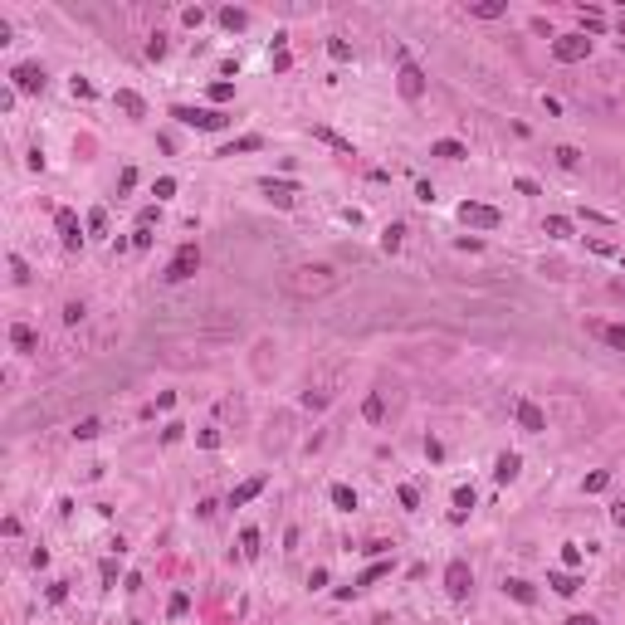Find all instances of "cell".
I'll list each match as a JSON object with an SVG mask.
<instances>
[{
  "label": "cell",
  "mask_w": 625,
  "mask_h": 625,
  "mask_svg": "<svg viewBox=\"0 0 625 625\" xmlns=\"http://www.w3.org/2000/svg\"><path fill=\"white\" fill-rule=\"evenodd\" d=\"M337 283H342V274H337L332 264H298L283 274V294H294V298H322L332 294Z\"/></svg>",
  "instance_id": "cell-1"
},
{
  "label": "cell",
  "mask_w": 625,
  "mask_h": 625,
  "mask_svg": "<svg viewBox=\"0 0 625 625\" xmlns=\"http://www.w3.org/2000/svg\"><path fill=\"white\" fill-rule=\"evenodd\" d=\"M172 118H176L181 127H196V132H220V127H230V112H220V107H186V103H176Z\"/></svg>",
  "instance_id": "cell-2"
},
{
  "label": "cell",
  "mask_w": 625,
  "mask_h": 625,
  "mask_svg": "<svg viewBox=\"0 0 625 625\" xmlns=\"http://www.w3.org/2000/svg\"><path fill=\"white\" fill-rule=\"evenodd\" d=\"M552 59H557V64H582V59H591V39H586L582 30L552 34Z\"/></svg>",
  "instance_id": "cell-3"
},
{
  "label": "cell",
  "mask_w": 625,
  "mask_h": 625,
  "mask_svg": "<svg viewBox=\"0 0 625 625\" xmlns=\"http://www.w3.org/2000/svg\"><path fill=\"white\" fill-rule=\"evenodd\" d=\"M196 269H201V249H196V240H186L176 254H172V264H166V283H186V278H196Z\"/></svg>",
  "instance_id": "cell-4"
},
{
  "label": "cell",
  "mask_w": 625,
  "mask_h": 625,
  "mask_svg": "<svg viewBox=\"0 0 625 625\" xmlns=\"http://www.w3.org/2000/svg\"><path fill=\"white\" fill-rule=\"evenodd\" d=\"M444 591H449V601H469V591H474V572H469V562H464V557H454V562L444 566Z\"/></svg>",
  "instance_id": "cell-5"
},
{
  "label": "cell",
  "mask_w": 625,
  "mask_h": 625,
  "mask_svg": "<svg viewBox=\"0 0 625 625\" xmlns=\"http://www.w3.org/2000/svg\"><path fill=\"white\" fill-rule=\"evenodd\" d=\"M54 230H59V240H64V249H69V254H79V249H83V240H88V235L79 230V215H74L69 205H59V210H54Z\"/></svg>",
  "instance_id": "cell-6"
},
{
  "label": "cell",
  "mask_w": 625,
  "mask_h": 625,
  "mask_svg": "<svg viewBox=\"0 0 625 625\" xmlns=\"http://www.w3.org/2000/svg\"><path fill=\"white\" fill-rule=\"evenodd\" d=\"M460 220L469 225V230H498V225H503V215L493 205H484V201H464L460 205Z\"/></svg>",
  "instance_id": "cell-7"
},
{
  "label": "cell",
  "mask_w": 625,
  "mask_h": 625,
  "mask_svg": "<svg viewBox=\"0 0 625 625\" xmlns=\"http://www.w3.org/2000/svg\"><path fill=\"white\" fill-rule=\"evenodd\" d=\"M396 88H401L406 103H420V98H425V74H420V64L406 59V54H401V74H396Z\"/></svg>",
  "instance_id": "cell-8"
},
{
  "label": "cell",
  "mask_w": 625,
  "mask_h": 625,
  "mask_svg": "<svg viewBox=\"0 0 625 625\" xmlns=\"http://www.w3.org/2000/svg\"><path fill=\"white\" fill-rule=\"evenodd\" d=\"M44 83H49V79H44L39 64H15V69H10V88H15V93H44Z\"/></svg>",
  "instance_id": "cell-9"
},
{
  "label": "cell",
  "mask_w": 625,
  "mask_h": 625,
  "mask_svg": "<svg viewBox=\"0 0 625 625\" xmlns=\"http://www.w3.org/2000/svg\"><path fill=\"white\" fill-rule=\"evenodd\" d=\"M513 416H518V430H528V435H542V430H547L542 406H537V401H528V396L518 401V411H513Z\"/></svg>",
  "instance_id": "cell-10"
},
{
  "label": "cell",
  "mask_w": 625,
  "mask_h": 625,
  "mask_svg": "<svg viewBox=\"0 0 625 625\" xmlns=\"http://www.w3.org/2000/svg\"><path fill=\"white\" fill-rule=\"evenodd\" d=\"M259 191H264L278 210H289V205H294V196H298V186H294V181H274V176H264V181H259Z\"/></svg>",
  "instance_id": "cell-11"
},
{
  "label": "cell",
  "mask_w": 625,
  "mask_h": 625,
  "mask_svg": "<svg viewBox=\"0 0 625 625\" xmlns=\"http://www.w3.org/2000/svg\"><path fill=\"white\" fill-rule=\"evenodd\" d=\"M10 347H15L20 357H30V352H39V332H34L30 322H10Z\"/></svg>",
  "instance_id": "cell-12"
},
{
  "label": "cell",
  "mask_w": 625,
  "mask_h": 625,
  "mask_svg": "<svg viewBox=\"0 0 625 625\" xmlns=\"http://www.w3.org/2000/svg\"><path fill=\"white\" fill-rule=\"evenodd\" d=\"M586 332H591V337H601L606 347L625 352V322H586Z\"/></svg>",
  "instance_id": "cell-13"
},
{
  "label": "cell",
  "mask_w": 625,
  "mask_h": 625,
  "mask_svg": "<svg viewBox=\"0 0 625 625\" xmlns=\"http://www.w3.org/2000/svg\"><path fill=\"white\" fill-rule=\"evenodd\" d=\"M518 469H523V454H513V449H503L498 460H493V479H498V484H513Z\"/></svg>",
  "instance_id": "cell-14"
},
{
  "label": "cell",
  "mask_w": 625,
  "mask_h": 625,
  "mask_svg": "<svg viewBox=\"0 0 625 625\" xmlns=\"http://www.w3.org/2000/svg\"><path fill=\"white\" fill-rule=\"evenodd\" d=\"M264 474H254V479H245V484H235V493H230V508H245V503H254L259 493H264Z\"/></svg>",
  "instance_id": "cell-15"
},
{
  "label": "cell",
  "mask_w": 625,
  "mask_h": 625,
  "mask_svg": "<svg viewBox=\"0 0 625 625\" xmlns=\"http://www.w3.org/2000/svg\"><path fill=\"white\" fill-rule=\"evenodd\" d=\"M474 503H479V493H474V484H460V489H454V513H449V523H464Z\"/></svg>",
  "instance_id": "cell-16"
},
{
  "label": "cell",
  "mask_w": 625,
  "mask_h": 625,
  "mask_svg": "<svg viewBox=\"0 0 625 625\" xmlns=\"http://www.w3.org/2000/svg\"><path fill=\"white\" fill-rule=\"evenodd\" d=\"M112 103H118V107L127 112V118H147V98H142V93H132V88H118V93H112Z\"/></svg>",
  "instance_id": "cell-17"
},
{
  "label": "cell",
  "mask_w": 625,
  "mask_h": 625,
  "mask_svg": "<svg viewBox=\"0 0 625 625\" xmlns=\"http://www.w3.org/2000/svg\"><path fill=\"white\" fill-rule=\"evenodd\" d=\"M430 156H440V161H464L469 147H464V142H454V137H440V142H430Z\"/></svg>",
  "instance_id": "cell-18"
},
{
  "label": "cell",
  "mask_w": 625,
  "mask_h": 625,
  "mask_svg": "<svg viewBox=\"0 0 625 625\" xmlns=\"http://www.w3.org/2000/svg\"><path fill=\"white\" fill-rule=\"evenodd\" d=\"M469 15L474 20H503L508 15V0H469Z\"/></svg>",
  "instance_id": "cell-19"
},
{
  "label": "cell",
  "mask_w": 625,
  "mask_h": 625,
  "mask_svg": "<svg viewBox=\"0 0 625 625\" xmlns=\"http://www.w3.org/2000/svg\"><path fill=\"white\" fill-rule=\"evenodd\" d=\"M547 586H552L557 596H577V591H582V577H577V572H547Z\"/></svg>",
  "instance_id": "cell-20"
},
{
  "label": "cell",
  "mask_w": 625,
  "mask_h": 625,
  "mask_svg": "<svg viewBox=\"0 0 625 625\" xmlns=\"http://www.w3.org/2000/svg\"><path fill=\"white\" fill-rule=\"evenodd\" d=\"M215 20H220V30H230V34H240V30L249 25V10H240V6H225V10H220Z\"/></svg>",
  "instance_id": "cell-21"
},
{
  "label": "cell",
  "mask_w": 625,
  "mask_h": 625,
  "mask_svg": "<svg viewBox=\"0 0 625 625\" xmlns=\"http://www.w3.org/2000/svg\"><path fill=\"white\" fill-rule=\"evenodd\" d=\"M503 596H513L518 606H533V601H537V591H533L523 577H508V582H503Z\"/></svg>",
  "instance_id": "cell-22"
},
{
  "label": "cell",
  "mask_w": 625,
  "mask_h": 625,
  "mask_svg": "<svg viewBox=\"0 0 625 625\" xmlns=\"http://www.w3.org/2000/svg\"><path fill=\"white\" fill-rule=\"evenodd\" d=\"M327 498H332V508H342V513H352V508H357V489H352V484H332Z\"/></svg>",
  "instance_id": "cell-23"
},
{
  "label": "cell",
  "mask_w": 625,
  "mask_h": 625,
  "mask_svg": "<svg viewBox=\"0 0 625 625\" xmlns=\"http://www.w3.org/2000/svg\"><path fill=\"white\" fill-rule=\"evenodd\" d=\"M362 416H367L371 425H381V420H386V396H381V391H371L367 401H362Z\"/></svg>",
  "instance_id": "cell-24"
},
{
  "label": "cell",
  "mask_w": 625,
  "mask_h": 625,
  "mask_svg": "<svg viewBox=\"0 0 625 625\" xmlns=\"http://www.w3.org/2000/svg\"><path fill=\"white\" fill-rule=\"evenodd\" d=\"M401 245H406V225H386V230H381V249L386 254H401Z\"/></svg>",
  "instance_id": "cell-25"
},
{
  "label": "cell",
  "mask_w": 625,
  "mask_h": 625,
  "mask_svg": "<svg viewBox=\"0 0 625 625\" xmlns=\"http://www.w3.org/2000/svg\"><path fill=\"white\" fill-rule=\"evenodd\" d=\"M313 137H318V142H327L332 152H342V156H357V152H352V142H347V137H337L332 127H313Z\"/></svg>",
  "instance_id": "cell-26"
},
{
  "label": "cell",
  "mask_w": 625,
  "mask_h": 625,
  "mask_svg": "<svg viewBox=\"0 0 625 625\" xmlns=\"http://www.w3.org/2000/svg\"><path fill=\"white\" fill-rule=\"evenodd\" d=\"M264 147V137L259 132H245V137H235L230 147H220V156H235V152H259Z\"/></svg>",
  "instance_id": "cell-27"
},
{
  "label": "cell",
  "mask_w": 625,
  "mask_h": 625,
  "mask_svg": "<svg viewBox=\"0 0 625 625\" xmlns=\"http://www.w3.org/2000/svg\"><path fill=\"white\" fill-rule=\"evenodd\" d=\"M381 577H391V562H371V566H367V572H362V577H357V582H352V586H357V591H362V586H376V582H381Z\"/></svg>",
  "instance_id": "cell-28"
},
{
  "label": "cell",
  "mask_w": 625,
  "mask_h": 625,
  "mask_svg": "<svg viewBox=\"0 0 625 625\" xmlns=\"http://www.w3.org/2000/svg\"><path fill=\"white\" fill-rule=\"evenodd\" d=\"M542 230H547L552 240H572V220H566V215H547V220H542Z\"/></svg>",
  "instance_id": "cell-29"
},
{
  "label": "cell",
  "mask_w": 625,
  "mask_h": 625,
  "mask_svg": "<svg viewBox=\"0 0 625 625\" xmlns=\"http://www.w3.org/2000/svg\"><path fill=\"white\" fill-rule=\"evenodd\" d=\"M552 156H557V166H566V172H577V166H582V152L577 147H557Z\"/></svg>",
  "instance_id": "cell-30"
},
{
  "label": "cell",
  "mask_w": 625,
  "mask_h": 625,
  "mask_svg": "<svg viewBox=\"0 0 625 625\" xmlns=\"http://www.w3.org/2000/svg\"><path fill=\"white\" fill-rule=\"evenodd\" d=\"M606 30V15L601 10H582V34H601Z\"/></svg>",
  "instance_id": "cell-31"
},
{
  "label": "cell",
  "mask_w": 625,
  "mask_h": 625,
  "mask_svg": "<svg viewBox=\"0 0 625 625\" xmlns=\"http://www.w3.org/2000/svg\"><path fill=\"white\" fill-rule=\"evenodd\" d=\"M240 552H245L249 562L259 557V528H245V533H240Z\"/></svg>",
  "instance_id": "cell-32"
},
{
  "label": "cell",
  "mask_w": 625,
  "mask_h": 625,
  "mask_svg": "<svg viewBox=\"0 0 625 625\" xmlns=\"http://www.w3.org/2000/svg\"><path fill=\"white\" fill-rule=\"evenodd\" d=\"M396 498H401V508H406V513H416V508H420V493H416V484H401V489H396Z\"/></svg>",
  "instance_id": "cell-33"
},
{
  "label": "cell",
  "mask_w": 625,
  "mask_h": 625,
  "mask_svg": "<svg viewBox=\"0 0 625 625\" xmlns=\"http://www.w3.org/2000/svg\"><path fill=\"white\" fill-rule=\"evenodd\" d=\"M186 611H191V596H186V591H176L172 601H166V615H172V620H181Z\"/></svg>",
  "instance_id": "cell-34"
},
{
  "label": "cell",
  "mask_w": 625,
  "mask_h": 625,
  "mask_svg": "<svg viewBox=\"0 0 625 625\" xmlns=\"http://www.w3.org/2000/svg\"><path fill=\"white\" fill-rule=\"evenodd\" d=\"M562 566H566V572H577V566H582V547L577 542H562Z\"/></svg>",
  "instance_id": "cell-35"
},
{
  "label": "cell",
  "mask_w": 625,
  "mask_h": 625,
  "mask_svg": "<svg viewBox=\"0 0 625 625\" xmlns=\"http://www.w3.org/2000/svg\"><path fill=\"white\" fill-rule=\"evenodd\" d=\"M611 489V469H596V474H586V493H606Z\"/></svg>",
  "instance_id": "cell-36"
},
{
  "label": "cell",
  "mask_w": 625,
  "mask_h": 625,
  "mask_svg": "<svg viewBox=\"0 0 625 625\" xmlns=\"http://www.w3.org/2000/svg\"><path fill=\"white\" fill-rule=\"evenodd\" d=\"M152 196H156V205H161V201H172V196H176V176H161V181L152 186Z\"/></svg>",
  "instance_id": "cell-37"
},
{
  "label": "cell",
  "mask_w": 625,
  "mask_h": 625,
  "mask_svg": "<svg viewBox=\"0 0 625 625\" xmlns=\"http://www.w3.org/2000/svg\"><path fill=\"white\" fill-rule=\"evenodd\" d=\"M327 54H332L337 64H347V59H352V44H347V39H327Z\"/></svg>",
  "instance_id": "cell-38"
},
{
  "label": "cell",
  "mask_w": 625,
  "mask_h": 625,
  "mask_svg": "<svg viewBox=\"0 0 625 625\" xmlns=\"http://www.w3.org/2000/svg\"><path fill=\"white\" fill-rule=\"evenodd\" d=\"M181 25H186V30H201V25H205V10H201V6H186V10H181Z\"/></svg>",
  "instance_id": "cell-39"
},
{
  "label": "cell",
  "mask_w": 625,
  "mask_h": 625,
  "mask_svg": "<svg viewBox=\"0 0 625 625\" xmlns=\"http://www.w3.org/2000/svg\"><path fill=\"white\" fill-rule=\"evenodd\" d=\"M230 98H235V83H225V79L210 83V103H230Z\"/></svg>",
  "instance_id": "cell-40"
},
{
  "label": "cell",
  "mask_w": 625,
  "mask_h": 625,
  "mask_svg": "<svg viewBox=\"0 0 625 625\" xmlns=\"http://www.w3.org/2000/svg\"><path fill=\"white\" fill-rule=\"evenodd\" d=\"M107 230V210L98 205V210H88V235H103Z\"/></svg>",
  "instance_id": "cell-41"
},
{
  "label": "cell",
  "mask_w": 625,
  "mask_h": 625,
  "mask_svg": "<svg viewBox=\"0 0 625 625\" xmlns=\"http://www.w3.org/2000/svg\"><path fill=\"white\" fill-rule=\"evenodd\" d=\"M156 220H161V205H142V210H137V225H142V230H152Z\"/></svg>",
  "instance_id": "cell-42"
},
{
  "label": "cell",
  "mask_w": 625,
  "mask_h": 625,
  "mask_svg": "<svg viewBox=\"0 0 625 625\" xmlns=\"http://www.w3.org/2000/svg\"><path fill=\"white\" fill-rule=\"evenodd\" d=\"M147 59H166V34H152L147 39Z\"/></svg>",
  "instance_id": "cell-43"
},
{
  "label": "cell",
  "mask_w": 625,
  "mask_h": 625,
  "mask_svg": "<svg viewBox=\"0 0 625 625\" xmlns=\"http://www.w3.org/2000/svg\"><path fill=\"white\" fill-rule=\"evenodd\" d=\"M294 69V54L289 49H274V74H289Z\"/></svg>",
  "instance_id": "cell-44"
},
{
  "label": "cell",
  "mask_w": 625,
  "mask_h": 625,
  "mask_svg": "<svg viewBox=\"0 0 625 625\" xmlns=\"http://www.w3.org/2000/svg\"><path fill=\"white\" fill-rule=\"evenodd\" d=\"M10 274H15V283H30V264L20 254H10Z\"/></svg>",
  "instance_id": "cell-45"
},
{
  "label": "cell",
  "mask_w": 625,
  "mask_h": 625,
  "mask_svg": "<svg viewBox=\"0 0 625 625\" xmlns=\"http://www.w3.org/2000/svg\"><path fill=\"white\" fill-rule=\"evenodd\" d=\"M64 322H69V327H79V322H83V303H79V298H74V303H64Z\"/></svg>",
  "instance_id": "cell-46"
},
{
  "label": "cell",
  "mask_w": 625,
  "mask_h": 625,
  "mask_svg": "<svg viewBox=\"0 0 625 625\" xmlns=\"http://www.w3.org/2000/svg\"><path fill=\"white\" fill-rule=\"evenodd\" d=\"M98 430H103V425H98V420H93V416H88V420H79V425H74V435H79V440H93V435H98Z\"/></svg>",
  "instance_id": "cell-47"
},
{
  "label": "cell",
  "mask_w": 625,
  "mask_h": 625,
  "mask_svg": "<svg viewBox=\"0 0 625 625\" xmlns=\"http://www.w3.org/2000/svg\"><path fill=\"white\" fill-rule=\"evenodd\" d=\"M152 240H156V235H152V230H142V225L132 230V249H152Z\"/></svg>",
  "instance_id": "cell-48"
},
{
  "label": "cell",
  "mask_w": 625,
  "mask_h": 625,
  "mask_svg": "<svg viewBox=\"0 0 625 625\" xmlns=\"http://www.w3.org/2000/svg\"><path fill=\"white\" fill-rule=\"evenodd\" d=\"M416 201H420V205H435V186H430V181H416Z\"/></svg>",
  "instance_id": "cell-49"
},
{
  "label": "cell",
  "mask_w": 625,
  "mask_h": 625,
  "mask_svg": "<svg viewBox=\"0 0 625 625\" xmlns=\"http://www.w3.org/2000/svg\"><path fill=\"white\" fill-rule=\"evenodd\" d=\"M196 444H201V449H220V430H201Z\"/></svg>",
  "instance_id": "cell-50"
},
{
  "label": "cell",
  "mask_w": 625,
  "mask_h": 625,
  "mask_svg": "<svg viewBox=\"0 0 625 625\" xmlns=\"http://www.w3.org/2000/svg\"><path fill=\"white\" fill-rule=\"evenodd\" d=\"M69 88H74V98H83V103H88V98H93V83H88V79H74V83H69Z\"/></svg>",
  "instance_id": "cell-51"
},
{
  "label": "cell",
  "mask_w": 625,
  "mask_h": 625,
  "mask_svg": "<svg viewBox=\"0 0 625 625\" xmlns=\"http://www.w3.org/2000/svg\"><path fill=\"white\" fill-rule=\"evenodd\" d=\"M513 186H518V191H523V196H542V186H537V181H533V176H518V181H513Z\"/></svg>",
  "instance_id": "cell-52"
},
{
  "label": "cell",
  "mask_w": 625,
  "mask_h": 625,
  "mask_svg": "<svg viewBox=\"0 0 625 625\" xmlns=\"http://www.w3.org/2000/svg\"><path fill=\"white\" fill-rule=\"evenodd\" d=\"M181 430H186V425H176V420H172V425L161 430V444H176V440H181Z\"/></svg>",
  "instance_id": "cell-53"
},
{
  "label": "cell",
  "mask_w": 625,
  "mask_h": 625,
  "mask_svg": "<svg viewBox=\"0 0 625 625\" xmlns=\"http://www.w3.org/2000/svg\"><path fill=\"white\" fill-rule=\"evenodd\" d=\"M112 582H118V562L107 557V562H103V586H112Z\"/></svg>",
  "instance_id": "cell-54"
},
{
  "label": "cell",
  "mask_w": 625,
  "mask_h": 625,
  "mask_svg": "<svg viewBox=\"0 0 625 625\" xmlns=\"http://www.w3.org/2000/svg\"><path fill=\"white\" fill-rule=\"evenodd\" d=\"M425 454H430V460L440 464V460H444V444H440V440H425Z\"/></svg>",
  "instance_id": "cell-55"
},
{
  "label": "cell",
  "mask_w": 625,
  "mask_h": 625,
  "mask_svg": "<svg viewBox=\"0 0 625 625\" xmlns=\"http://www.w3.org/2000/svg\"><path fill=\"white\" fill-rule=\"evenodd\" d=\"M308 586H313V591H318V586H327V572H322V566H313V572H308Z\"/></svg>",
  "instance_id": "cell-56"
},
{
  "label": "cell",
  "mask_w": 625,
  "mask_h": 625,
  "mask_svg": "<svg viewBox=\"0 0 625 625\" xmlns=\"http://www.w3.org/2000/svg\"><path fill=\"white\" fill-rule=\"evenodd\" d=\"M30 566H34V572H39V566H49V552H44V547H34V552H30Z\"/></svg>",
  "instance_id": "cell-57"
},
{
  "label": "cell",
  "mask_w": 625,
  "mask_h": 625,
  "mask_svg": "<svg viewBox=\"0 0 625 625\" xmlns=\"http://www.w3.org/2000/svg\"><path fill=\"white\" fill-rule=\"evenodd\" d=\"M562 625H601V620H596V615H566Z\"/></svg>",
  "instance_id": "cell-58"
},
{
  "label": "cell",
  "mask_w": 625,
  "mask_h": 625,
  "mask_svg": "<svg viewBox=\"0 0 625 625\" xmlns=\"http://www.w3.org/2000/svg\"><path fill=\"white\" fill-rule=\"evenodd\" d=\"M611 518H615V528L625 533V503H615V508H611Z\"/></svg>",
  "instance_id": "cell-59"
},
{
  "label": "cell",
  "mask_w": 625,
  "mask_h": 625,
  "mask_svg": "<svg viewBox=\"0 0 625 625\" xmlns=\"http://www.w3.org/2000/svg\"><path fill=\"white\" fill-rule=\"evenodd\" d=\"M620 39H625V20H620Z\"/></svg>",
  "instance_id": "cell-60"
},
{
  "label": "cell",
  "mask_w": 625,
  "mask_h": 625,
  "mask_svg": "<svg viewBox=\"0 0 625 625\" xmlns=\"http://www.w3.org/2000/svg\"><path fill=\"white\" fill-rule=\"evenodd\" d=\"M620 269H625V254H620Z\"/></svg>",
  "instance_id": "cell-61"
}]
</instances>
